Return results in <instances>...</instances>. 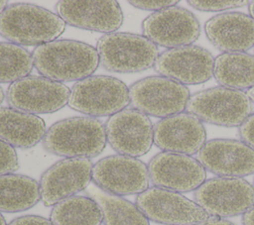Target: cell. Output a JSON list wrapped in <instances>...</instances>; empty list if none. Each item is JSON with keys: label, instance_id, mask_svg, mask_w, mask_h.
Here are the masks:
<instances>
[{"label": "cell", "instance_id": "20", "mask_svg": "<svg viewBox=\"0 0 254 225\" xmlns=\"http://www.w3.org/2000/svg\"><path fill=\"white\" fill-rule=\"evenodd\" d=\"M209 42L225 53H244L254 47V19L242 12H225L206 21Z\"/></svg>", "mask_w": 254, "mask_h": 225}, {"label": "cell", "instance_id": "35", "mask_svg": "<svg viewBox=\"0 0 254 225\" xmlns=\"http://www.w3.org/2000/svg\"><path fill=\"white\" fill-rule=\"evenodd\" d=\"M247 95H248V97L250 98V100L254 102V86H253V87H251L250 89H248V91H247Z\"/></svg>", "mask_w": 254, "mask_h": 225}, {"label": "cell", "instance_id": "16", "mask_svg": "<svg viewBox=\"0 0 254 225\" xmlns=\"http://www.w3.org/2000/svg\"><path fill=\"white\" fill-rule=\"evenodd\" d=\"M214 58L206 49L190 45L169 49L159 55L154 65L162 76L182 84L196 85L213 76Z\"/></svg>", "mask_w": 254, "mask_h": 225}, {"label": "cell", "instance_id": "6", "mask_svg": "<svg viewBox=\"0 0 254 225\" xmlns=\"http://www.w3.org/2000/svg\"><path fill=\"white\" fill-rule=\"evenodd\" d=\"M186 110L201 122L237 127L251 114L252 104L247 93L242 90L216 86L192 94Z\"/></svg>", "mask_w": 254, "mask_h": 225}, {"label": "cell", "instance_id": "19", "mask_svg": "<svg viewBox=\"0 0 254 225\" xmlns=\"http://www.w3.org/2000/svg\"><path fill=\"white\" fill-rule=\"evenodd\" d=\"M206 143V131L199 119L186 112L164 118L154 126V144L163 152L194 155Z\"/></svg>", "mask_w": 254, "mask_h": 225}, {"label": "cell", "instance_id": "7", "mask_svg": "<svg viewBox=\"0 0 254 225\" xmlns=\"http://www.w3.org/2000/svg\"><path fill=\"white\" fill-rule=\"evenodd\" d=\"M129 95L134 109L162 119L183 113L190 97L186 85L162 75L136 81L129 88Z\"/></svg>", "mask_w": 254, "mask_h": 225}, {"label": "cell", "instance_id": "30", "mask_svg": "<svg viewBox=\"0 0 254 225\" xmlns=\"http://www.w3.org/2000/svg\"><path fill=\"white\" fill-rule=\"evenodd\" d=\"M239 136L245 144L254 149V113L239 126Z\"/></svg>", "mask_w": 254, "mask_h": 225}, {"label": "cell", "instance_id": "34", "mask_svg": "<svg viewBox=\"0 0 254 225\" xmlns=\"http://www.w3.org/2000/svg\"><path fill=\"white\" fill-rule=\"evenodd\" d=\"M8 7V5H7V1H0V15L4 12V10L6 9Z\"/></svg>", "mask_w": 254, "mask_h": 225}, {"label": "cell", "instance_id": "17", "mask_svg": "<svg viewBox=\"0 0 254 225\" xmlns=\"http://www.w3.org/2000/svg\"><path fill=\"white\" fill-rule=\"evenodd\" d=\"M197 161L205 170L223 177L254 173V149L239 140H209L198 152Z\"/></svg>", "mask_w": 254, "mask_h": 225}, {"label": "cell", "instance_id": "1", "mask_svg": "<svg viewBox=\"0 0 254 225\" xmlns=\"http://www.w3.org/2000/svg\"><path fill=\"white\" fill-rule=\"evenodd\" d=\"M32 56L42 76L62 83L91 76L99 64L96 48L75 40H56L41 45Z\"/></svg>", "mask_w": 254, "mask_h": 225}, {"label": "cell", "instance_id": "36", "mask_svg": "<svg viewBox=\"0 0 254 225\" xmlns=\"http://www.w3.org/2000/svg\"><path fill=\"white\" fill-rule=\"evenodd\" d=\"M249 12H250V16L254 19V1H252L249 5Z\"/></svg>", "mask_w": 254, "mask_h": 225}, {"label": "cell", "instance_id": "13", "mask_svg": "<svg viewBox=\"0 0 254 225\" xmlns=\"http://www.w3.org/2000/svg\"><path fill=\"white\" fill-rule=\"evenodd\" d=\"M105 131L111 148L123 156H144L154 143V126L150 118L134 108L110 116Z\"/></svg>", "mask_w": 254, "mask_h": 225}, {"label": "cell", "instance_id": "12", "mask_svg": "<svg viewBox=\"0 0 254 225\" xmlns=\"http://www.w3.org/2000/svg\"><path fill=\"white\" fill-rule=\"evenodd\" d=\"M142 31L156 46L169 50L194 43L200 35V25L190 11L175 5L145 18Z\"/></svg>", "mask_w": 254, "mask_h": 225}, {"label": "cell", "instance_id": "32", "mask_svg": "<svg viewBox=\"0 0 254 225\" xmlns=\"http://www.w3.org/2000/svg\"><path fill=\"white\" fill-rule=\"evenodd\" d=\"M243 225H254V206L247 210L242 216Z\"/></svg>", "mask_w": 254, "mask_h": 225}, {"label": "cell", "instance_id": "15", "mask_svg": "<svg viewBox=\"0 0 254 225\" xmlns=\"http://www.w3.org/2000/svg\"><path fill=\"white\" fill-rule=\"evenodd\" d=\"M148 170L155 186L176 192L196 190L206 178V170L196 159L170 152L153 157L148 164Z\"/></svg>", "mask_w": 254, "mask_h": 225}, {"label": "cell", "instance_id": "11", "mask_svg": "<svg viewBox=\"0 0 254 225\" xmlns=\"http://www.w3.org/2000/svg\"><path fill=\"white\" fill-rule=\"evenodd\" d=\"M92 181L95 186L110 194H140L149 188L148 166L137 158L108 156L93 165Z\"/></svg>", "mask_w": 254, "mask_h": 225}, {"label": "cell", "instance_id": "37", "mask_svg": "<svg viewBox=\"0 0 254 225\" xmlns=\"http://www.w3.org/2000/svg\"><path fill=\"white\" fill-rule=\"evenodd\" d=\"M4 98H5V94H4V90H3V88L0 86V104L3 102V100H4Z\"/></svg>", "mask_w": 254, "mask_h": 225}, {"label": "cell", "instance_id": "38", "mask_svg": "<svg viewBox=\"0 0 254 225\" xmlns=\"http://www.w3.org/2000/svg\"><path fill=\"white\" fill-rule=\"evenodd\" d=\"M0 225H7L5 218H4V216L1 213H0Z\"/></svg>", "mask_w": 254, "mask_h": 225}, {"label": "cell", "instance_id": "25", "mask_svg": "<svg viewBox=\"0 0 254 225\" xmlns=\"http://www.w3.org/2000/svg\"><path fill=\"white\" fill-rule=\"evenodd\" d=\"M55 225H101L103 216L90 196L74 195L57 203L50 215Z\"/></svg>", "mask_w": 254, "mask_h": 225}, {"label": "cell", "instance_id": "23", "mask_svg": "<svg viewBox=\"0 0 254 225\" xmlns=\"http://www.w3.org/2000/svg\"><path fill=\"white\" fill-rule=\"evenodd\" d=\"M213 76L220 86L242 90L254 86V56L223 53L214 58Z\"/></svg>", "mask_w": 254, "mask_h": 225}, {"label": "cell", "instance_id": "22", "mask_svg": "<svg viewBox=\"0 0 254 225\" xmlns=\"http://www.w3.org/2000/svg\"><path fill=\"white\" fill-rule=\"evenodd\" d=\"M41 200L39 182L24 174L0 175V211L15 213L28 210Z\"/></svg>", "mask_w": 254, "mask_h": 225}, {"label": "cell", "instance_id": "27", "mask_svg": "<svg viewBox=\"0 0 254 225\" xmlns=\"http://www.w3.org/2000/svg\"><path fill=\"white\" fill-rule=\"evenodd\" d=\"M19 166L18 155L14 147L0 140V175L13 173Z\"/></svg>", "mask_w": 254, "mask_h": 225}, {"label": "cell", "instance_id": "33", "mask_svg": "<svg viewBox=\"0 0 254 225\" xmlns=\"http://www.w3.org/2000/svg\"><path fill=\"white\" fill-rule=\"evenodd\" d=\"M196 225H236V224H234L228 220H224V219H220V218H214V219L210 218L209 220L201 222Z\"/></svg>", "mask_w": 254, "mask_h": 225}, {"label": "cell", "instance_id": "26", "mask_svg": "<svg viewBox=\"0 0 254 225\" xmlns=\"http://www.w3.org/2000/svg\"><path fill=\"white\" fill-rule=\"evenodd\" d=\"M32 54L23 47L0 42V83H13L29 76L33 70Z\"/></svg>", "mask_w": 254, "mask_h": 225}, {"label": "cell", "instance_id": "18", "mask_svg": "<svg viewBox=\"0 0 254 225\" xmlns=\"http://www.w3.org/2000/svg\"><path fill=\"white\" fill-rule=\"evenodd\" d=\"M58 15L72 27L104 34L116 32L123 24V11L117 1H69L56 5Z\"/></svg>", "mask_w": 254, "mask_h": 225}, {"label": "cell", "instance_id": "9", "mask_svg": "<svg viewBox=\"0 0 254 225\" xmlns=\"http://www.w3.org/2000/svg\"><path fill=\"white\" fill-rule=\"evenodd\" d=\"M136 205L149 220L164 225H196L211 218L195 201L157 186L138 194Z\"/></svg>", "mask_w": 254, "mask_h": 225}, {"label": "cell", "instance_id": "28", "mask_svg": "<svg viewBox=\"0 0 254 225\" xmlns=\"http://www.w3.org/2000/svg\"><path fill=\"white\" fill-rule=\"evenodd\" d=\"M188 3L198 11L203 12H218L229 9H234L238 7H243L248 4V1H188Z\"/></svg>", "mask_w": 254, "mask_h": 225}, {"label": "cell", "instance_id": "10", "mask_svg": "<svg viewBox=\"0 0 254 225\" xmlns=\"http://www.w3.org/2000/svg\"><path fill=\"white\" fill-rule=\"evenodd\" d=\"M69 94L70 89L62 82L29 75L11 83L6 98L11 108L37 115L61 110L68 104Z\"/></svg>", "mask_w": 254, "mask_h": 225}, {"label": "cell", "instance_id": "31", "mask_svg": "<svg viewBox=\"0 0 254 225\" xmlns=\"http://www.w3.org/2000/svg\"><path fill=\"white\" fill-rule=\"evenodd\" d=\"M8 225H55L50 219L38 215H24L12 220Z\"/></svg>", "mask_w": 254, "mask_h": 225}, {"label": "cell", "instance_id": "8", "mask_svg": "<svg viewBox=\"0 0 254 225\" xmlns=\"http://www.w3.org/2000/svg\"><path fill=\"white\" fill-rule=\"evenodd\" d=\"M195 202L215 218L244 214L254 206V185L242 177H213L193 194Z\"/></svg>", "mask_w": 254, "mask_h": 225}, {"label": "cell", "instance_id": "4", "mask_svg": "<svg viewBox=\"0 0 254 225\" xmlns=\"http://www.w3.org/2000/svg\"><path fill=\"white\" fill-rule=\"evenodd\" d=\"M99 62L108 71L133 73L151 68L159 56L158 47L145 36L132 33L103 35L96 44Z\"/></svg>", "mask_w": 254, "mask_h": 225}, {"label": "cell", "instance_id": "2", "mask_svg": "<svg viewBox=\"0 0 254 225\" xmlns=\"http://www.w3.org/2000/svg\"><path fill=\"white\" fill-rule=\"evenodd\" d=\"M65 23L56 13L30 3L8 5L0 15V35L19 46H41L64 32Z\"/></svg>", "mask_w": 254, "mask_h": 225}, {"label": "cell", "instance_id": "21", "mask_svg": "<svg viewBox=\"0 0 254 225\" xmlns=\"http://www.w3.org/2000/svg\"><path fill=\"white\" fill-rule=\"evenodd\" d=\"M45 121L34 114L0 107V140L15 148L29 149L43 141Z\"/></svg>", "mask_w": 254, "mask_h": 225}, {"label": "cell", "instance_id": "29", "mask_svg": "<svg viewBox=\"0 0 254 225\" xmlns=\"http://www.w3.org/2000/svg\"><path fill=\"white\" fill-rule=\"evenodd\" d=\"M129 3L141 10H146V11H160L163 10L165 8L171 7V6H175L176 4H178V1H167V0H139V1H129Z\"/></svg>", "mask_w": 254, "mask_h": 225}, {"label": "cell", "instance_id": "5", "mask_svg": "<svg viewBox=\"0 0 254 225\" xmlns=\"http://www.w3.org/2000/svg\"><path fill=\"white\" fill-rule=\"evenodd\" d=\"M130 104L128 86L107 75H91L77 81L70 89L68 106L94 117L112 116Z\"/></svg>", "mask_w": 254, "mask_h": 225}, {"label": "cell", "instance_id": "14", "mask_svg": "<svg viewBox=\"0 0 254 225\" xmlns=\"http://www.w3.org/2000/svg\"><path fill=\"white\" fill-rule=\"evenodd\" d=\"M92 169L90 159L77 158H65L50 167L39 182L44 205L55 206L87 188L92 180Z\"/></svg>", "mask_w": 254, "mask_h": 225}, {"label": "cell", "instance_id": "24", "mask_svg": "<svg viewBox=\"0 0 254 225\" xmlns=\"http://www.w3.org/2000/svg\"><path fill=\"white\" fill-rule=\"evenodd\" d=\"M87 194L99 205L104 225H150L137 205L122 196L105 192L97 186L88 187Z\"/></svg>", "mask_w": 254, "mask_h": 225}, {"label": "cell", "instance_id": "3", "mask_svg": "<svg viewBox=\"0 0 254 225\" xmlns=\"http://www.w3.org/2000/svg\"><path fill=\"white\" fill-rule=\"evenodd\" d=\"M105 125L93 117H70L53 124L43 139L51 154L65 158L91 159L106 146Z\"/></svg>", "mask_w": 254, "mask_h": 225}]
</instances>
